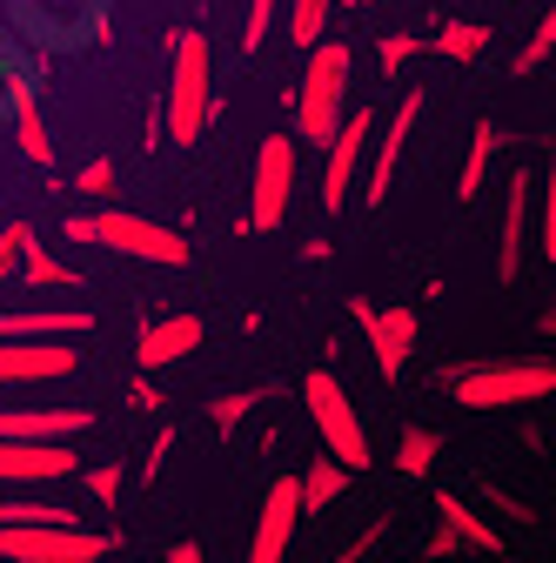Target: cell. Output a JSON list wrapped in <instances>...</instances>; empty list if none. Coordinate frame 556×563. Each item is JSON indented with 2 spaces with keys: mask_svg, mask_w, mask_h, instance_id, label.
I'll list each match as a JSON object with an SVG mask.
<instances>
[{
  "mask_svg": "<svg viewBox=\"0 0 556 563\" xmlns=\"http://www.w3.org/2000/svg\"><path fill=\"white\" fill-rule=\"evenodd\" d=\"M329 8H335V0H296V8H289V41L296 47H315L322 27H329Z\"/></svg>",
  "mask_w": 556,
  "mask_h": 563,
  "instance_id": "obj_27",
  "label": "cell"
},
{
  "mask_svg": "<svg viewBox=\"0 0 556 563\" xmlns=\"http://www.w3.org/2000/svg\"><path fill=\"white\" fill-rule=\"evenodd\" d=\"M75 450L67 443H21V437H0V483H54V476H75Z\"/></svg>",
  "mask_w": 556,
  "mask_h": 563,
  "instance_id": "obj_13",
  "label": "cell"
},
{
  "mask_svg": "<svg viewBox=\"0 0 556 563\" xmlns=\"http://www.w3.org/2000/svg\"><path fill=\"white\" fill-rule=\"evenodd\" d=\"M275 8H282V0H248V27H242V47H248V54L262 47V34H268V21H275Z\"/></svg>",
  "mask_w": 556,
  "mask_h": 563,
  "instance_id": "obj_34",
  "label": "cell"
},
{
  "mask_svg": "<svg viewBox=\"0 0 556 563\" xmlns=\"http://www.w3.org/2000/svg\"><path fill=\"white\" fill-rule=\"evenodd\" d=\"M376 141V114L369 108H349L335 121V134L322 141V208L329 216H342V208H349V195H356V168H363V148Z\"/></svg>",
  "mask_w": 556,
  "mask_h": 563,
  "instance_id": "obj_7",
  "label": "cell"
},
{
  "mask_svg": "<svg viewBox=\"0 0 556 563\" xmlns=\"http://www.w3.org/2000/svg\"><path fill=\"white\" fill-rule=\"evenodd\" d=\"M476 497H482V504H490L497 517H510V523H536V510H530L523 497H510V489H503V483H482V489H476Z\"/></svg>",
  "mask_w": 556,
  "mask_h": 563,
  "instance_id": "obj_31",
  "label": "cell"
},
{
  "mask_svg": "<svg viewBox=\"0 0 556 563\" xmlns=\"http://www.w3.org/2000/svg\"><path fill=\"white\" fill-rule=\"evenodd\" d=\"M268 402V389H235V396H215L208 402V422H215V437H235L242 430V416H255Z\"/></svg>",
  "mask_w": 556,
  "mask_h": 563,
  "instance_id": "obj_25",
  "label": "cell"
},
{
  "mask_svg": "<svg viewBox=\"0 0 556 563\" xmlns=\"http://www.w3.org/2000/svg\"><path fill=\"white\" fill-rule=\"evenodd\" d=\"M88 409H0V437H21V443H67L88 430Z\"/></svg>",
  "mask_w": 556,
  "mask_h": 563,
  "instance_id": "obj_16",
  "label": "cell"
},
{
  "mask_svg": "<svg viewBox=\"0 0 556 563\" xmlns=\"http://www.w3.org/2000/svg\"><path fill=\"white\" fill-rule=\"evenodd\" d=\"M127 409H142V416H148V409H162V389H155V383L142 376V383H134V389H127Z\"/></svg>",
  "mask_w": 556,
  "mask_h": 563,
  "instance_id": "obj_38",
  "label": "cell"
},
{
  "mask_svg": "<svg viewBox=\"0 0 556 563\" xmlns=\"http://www.w3.org/2000/svg\"><path fill=\"white\" fill-rule=\"evenodd\" d=\"M8 101H14V134H21V155L34 168H54V141H47V121H41V101L21 75H8Z\"/></svg>",
  "mask_w": 556,
  "mask_h": 563,
  "instance_id": "obj_19",
  "label": "cell"
},
{
  "mask_svg": "<svg viewBox=\"0 0 556 563\" xmlns=\"http://www.w3.org/2000/svg\"><path fill=\"white\" fill-rule=\"evenodd\" d=\"M335 8H363V0H335Z\"/></svg>",
  "mask_w": 556,
  "mask_h": 563,
  "instance_id": "obj_41",
  "label": "cell"
},
{
  "mask_svg": "<svg viewBox=\"0 0 556 563\" xmlns=\"http://www.w3.org/2000/svg\"><path fill=\"white\" fill-rule=\"evenodd\" d=\"M436 456H443V437H436V430H423V422H409L402 443H396V470H402V476H430V470H436Z\"/></svg>",
  "mask_w": 556,
  "mask_h": 563,
  "instance_id": "obj_23",
  "label": "cell"
},
{
  "mask_svg": "<svg viewBox=\"0 0 556 563\" xmlns=\"http://www.w3.org/2000/svg\"><path fill=\"white\" fill-rule=\"evenodd\" d=\"M302 402H309V422H315L322 450H329L335 463H349V470L363 476V470H369V437H363V416H356L349 389H342L329 369H309V383H302Z\"/></svg>",
  "mask_w": 556,
  "mask_h": 563,
  "instance_id": "obj_5",
  "label": "cell"
},
{
  "mask_svg": "<svg viewBox=\"0 0 556 563\" xmlns=\"http://www.w3.org/2000/svg\"><path fill=\"white\" fill-rule=\"evenodd\" d=\"M67 242H94V249H114V255H134V262H155V268H188V235L181 229H162L148 216H127V208H94V216H75L60 222Z\"/></svg>",
  "mask_w": 556,
  "mask_h": 563,
  "instance_id": "obj_1",
  "label": "cell"
},
{
  "mask_svg": "<svg viewBox=\"0 0 556 563\" xmlns=\"http://www.w3.org/2000/svg\"><path fill=\"white\" fill-rule=\"evenodd\" d=\"M482 47H490V27H482V21H443L436 27V54L443 60H482Z\"/></svg>",
  "mask_w": 556,
  "mask_h": 563,
  "instance_id": "obj_24",
  "label": "cell"
},
{
  "mask_svg": "<svg viewBox=\"0 0 556 563\" xmlns=\"http://www.w3.org/2000/svg\"><path fill=\"white\" fill-rule=\"evenodd\" d=\"M349 476H356V470H349V463H335L329 450H322V456H309V476H296V483H302V517H322L329 504H342Z\"/></svg>",
  "mask_w": 556,
  "mask_h": 563,
  "instance_id": "obj_20",
  "label": "cell"
},
{
  "mask_svg": "<svg viewBox=\"0 0 556 563\" xmlns=\"http://www.w3.org/2000/svg\"><path fill=\"white\" fill-rule=\"evenodd\" d=\"M456 402L463 409H523V402H543L556 396V363L543 356H516V363H469L449 376Z\"/></svg>",
  "mask_w": 556,
  "mask_h": 563,
  "instance_id": "obj_4",
  "label": "cell"
},
{
  "mask_svg": "<svg viewBox=\"0 0 556 563\" xmlns=\"http://www.w3.org/2000/svg\"><path fill=\"white\" fill-rule=\"evenodd\" d=\"M549 54H556V8H543V14H536V27H530V41H523V54H516L510 75H536Z\"/></svg>",
  "mask_w": 556,
  "mask_h": 563,
  "instance_id": "obj_26",
  "label": "cell"
},
{
  "mask_svg": "<svg viewBox=\"0 0 556 563\" xmlns=\"http://www.w3.org/2000/svg\"><path fill=\"white\" fill-rule=\"evenodd\" d=\"M415 54H423V41H415V34H382V41H376V60L389 67V75H396V67H409Z\"/></svg>",
  "mask_w": 556,
  "mask_h": 563,
  "instance_id": "obj_32",
  "label": "cell"
},
{
  "mask_svg": "<svg viewBox=\"0 0 556 563\" xmlns=\"http://www.w3.org/2000/svg\"><path fill=\"white\" fill-rule=\"evenodd\" d=\"M289 195H296V134H268L262 148H255V201H248V229H255V235L282 229Z\"/></svg>",
  "mask_w": 556,
  "mask_h": 563,
  "instance_id": "obj_8",
  "label": "cell"
},
{
  "mask_svg": "<svg viewBox=\"0 0 556 563\" xmlns=\"http://www.w3.org/2000/svg\"><path fill=\"white\" fill-rule=\"evenodd\" d=\"M34 229L27 222H8L0 229V289H8V282H21V242H27Z\"/></svg>",
  "mask_w": 556,
  "mask_h": 563,
  "instance_id": "obj_29",
  "label": "cell"
},
{
  "mask_svg": "<svg viewBox=\"0 0 556 563\" xmlns=\"http://www.w3.org/2000/svg\"><path fill=\"white\" fill-rule=\"evenodd\" d=\"M349 67H356V54L342 41H315L309 47V75L296 88V134L309 141V148H322V141L335 134V121L349 114Z\"/></svg>",
  "mask_w": 556,
  "mask_h": 563,
  "instance_id": "obj_3",
  "label": "cell"
},
{
  "mask_svg": "<svg viewBox=\"0 0 556 563\" xmlns=\"http://www.w3.org/2000/svg\"><path fill=\"white\" fill-rule=\"evenodd\" d=\"M543 255L556 262V162L543 168Z\"/></svg>",
  "mask_w": 556,
  "mask_h": 563,
  "instance_id": "obj_33",
  "label": "cell"
},
{
  "mask_svg": "<svg viewBox=\"0 0 556 563\" xmlns=\"http://www.w3.org/2000/svg\"><path fill=\"white\" fill-rule=\"evenodd\" d=\"M549 335H556V289H549Z\"/></svg>",
  "mask_w": 556,
  "mask_h": 563,
  "instance_id": "obj_40",
  "label": "cell"
},
{
  "mask_svg": "<svg viewBox=\"0 0 556 563\" xmlns=\"http://www.w3.org/2000/svg\"><path fill=\"white\" fill-rule=\"evenodd\" d=\"M436 517L463 537V550H476V556H510V543H503V530L490 523V517H482L469 497H463V489H436Z\"/></svg>",
  "mask_w": 556,
  "mask_h": 563,
  "instance_id": "obj_17",
  "label": "cell"
},
{
  "mask_svg": "<svg viewBox=\"0 0 556 563\" xmlns=\"http://www.w3.org/2000/svg\"><path fill=\"white\" fill-rule=\"evenodd\" d=\"M349 316L363 322V335H369V349H376V369L396 383V376L409 369V356H415V335H423V329H415V309H369V302L356 296Z\"/></svg>",
  "mask_w": 556,
  "mask_h": 563,
  "instance_id": "obj_11",
  "label": "cell"
},
{
  "mask_svg": "<svg viewBox=\"0 0 556 563\" xmlns=\"http://www.w3.org/2000/svg\"><path fill=\"white\" fill-rule=\"evenodd\" d=\"M121 537L114 530H81V523H21L0 530V556L8 563H101Z\"/></svg>",
  "mask_w": 556,
  "mask_h": 563,
  "instance_id": "obj_6",
  "label": "cell"
},
{
  "mask_svg": "<svg viewBox=\"0 0 556 563\" xmlns=\"http://www.w3.org/2000/svg\"><path fill=\"white\" fill-rule=\"evenodd\" d=\"M81 356H75V342H0V383H60V376H75Z\"/></svg>",
  "mask_w": 556,
  "mask_h": 563,
  "instance_id": "obj_12",
  "label": "cell"
},
{
  "mask_svg": "<svg viewBox=\"0 0 556 563\" xmlns=\"http://www.w3.org/2000/svg\"><path fill=\"white\" fill-rule=\"evenodd\" d=\"M175 67H168V141L175 148H194L208 114H215V81H208V67H215V54H208V34L181 27L168 41Z\"/></svg>",
  "mask_w": 556,
  "mask_h": 563,
  "instance_id": "obj_2",
  "label": "cell"
},
{
  "mask_svg": "<svg viewBox=\"0 0 556 563\" xmlns=\"http://www.w3.org/2000/svg\"><path fill=\"white\" fill-rule=\"evenodd\" d=\"M302 530V483L296 476H275L268 497H262V517H255V543H248V563H282L289 543Z\"/></svg>",
  "mask_w": 556,
  "mask_h": 563,
  "instance_id": "obj_9",
  "label": "cell"
},
{
  "mask_svg": "<svg viewBox=\"0 0 556 563\" xmlns=\"http://www.w3.org/2000/svg\"><path fill=\"white\" fill-rule=\"evenodd\" d=\"M530 195H536V175H510V195H503V229H497V275L503 282H523V229H530Z\"/></svg>",
  "mask_w": 556,
  "mask_h": 563,
  "instance_id": "obj_14",
  "label": "cell"
},
{
  "mask_svg": "<svg viewBox=\"0 0 556 563\" xmlns=\"http://www.w3.org/2000/svg\"><path fill=\"white\" fill-rule=\"evenodd\" d=\"M201 335H208V329H201V316H162V322H148V329H142L134 356H142V369H168V363L194 356Z\"/></svg>",
  "mask_w": 556,
  "mask_h": 563,
  "instance_id": "obj_15",
  "label": "cell"
},
{
  "mask_svg": "<svg viewBox=\"0 0 556 563\" xmlns=\"http://www.w3.org/2000/svg\"><path fill=\"white\" fill-rule=\"evenodd\" d=\"M21 282H34V289H81L88 275H75L54 249H41V242L27 235V242H21Z\"/></svg>",
  "mask_w": 556,
  "mask_h": 563,
  "instance_id": "obj_22",
  "label": "cell"
},
{
  "mask_svg": "<svg viewBox=\"0 0 556 563\" xmlns=\"http://www.w3.org/2000/svg\"><path fill=\"white\" fill-rule=\"evenodd\" d=\"M415 121H423V88H409V95L396 101V114L382 121V134H376V162H369V181H363V201H369V208H382V201H389V188H396V168H402V148H409Z\"/></svg>",
  "mask_w": 556,
  "mask_h": 563,
  "instance_id": "obj_10",
  "label": "cell"
},
{
  "mask_svg": "<svg viewBox=\"0 0 556 563\" xmlns=\"http://www.w3.org/2000/svg\"><path fill=\"white\" fill-rule=\"evenodd\" d=\"M168 443H175V430H162V437L148 443V463H142V483H155V476H162V463H168Z\"/></svg>",
  "mask_w": 556,
  "mask_h": 563,
  "instance_id": "obj_37",
  "label": "cell"
},
{
  "mask_svg": "<svg viewBox=\"0 0 556 563\" xmlns=\"http://www.w3.org/2000/svg\"><path fill=\"white\" fill-rule=\"evenodd\" d=\"M75 188H81V195H94V201H101V195H114V162H101V155H94V162L75 175Z\"/></svg>",
  "mask_w": 556,
  "mask_h": 563,
  "instance_id": "obj_35",
  "label": "cell"
},
{
  "mask_svg": "<svg viewBox=\"0 0 556 563\" xmlns=\"http://www.w3.org/2000/svg\"><path fill=\"white\" fill-rule=\"evenodd\" d=\"M382 537H389V517H369V523H363V530H356L349 543H342V550H335L329 563H369V556L382 550Z\"/></svg>",
  "mask_w": 556,
  "mask_h": 563,
  "instance_id": "obj_28",
  "label": "cell"
},
{
  "mask_svg": "<svg viewBox=\"0 0 556 563\" xmlns=\"http://www.w3.org/2000/svg\"><path fill=\"white\" fill-rule=\"evenodd\" d=\"M168 563H201V550H194V543H175V550H168Z\"/></svg>",
  "mask_w": 556,
  "mask_h": 563,
  "instance_id": "obj_39",
  "label": "cell"
},
{
  "mask_svg": "<svg viewBox=\"0 0 556 563\" xmlns=\"http://www.w3.org/2000/svg\"><path fill=\"white\" fill-rule=\"evenodd\" d=\"M497 148H503V134H497V121H476V128H469V162H463V175H456V201H476L482 188H490Z\"/></svg>",
  "mask_w": 556,
  "mask_h": 563,
  "instance_id": "obj_21",
  "label": "cell"
},
{
  "mask_svg": "<svg viewBox=\"0 0 556 563\" xmlns=\"http://www.w3.org/2000/svg\"><path fill=\"white\" fill-rule=\"evenodd\" d=\"M121 483H127V470H121V463H94V470H88V497L114 510V504H121Z\"/></svg>",
  "mask_w": 556,
  "mask_h": 563,
  "instance_id": "obj_30",
  "label": "cell"
},
{
  "mask_svg": "<svg viewBox=\"0 0 556 563\" xmlns=\"http://www.w3.org/2000/svg\"><path fill=\"white\" fill-rule=\"evenodd\" d=\"M423 556H463V537H456L449 523H436V530H430V543H423Z\"/></svg>",
  "mask_w": 556,
  "mask_h": 563,
  "instance_id": "obj_36",
  "label": "cell"
},
{
  "mask_svg": "<svg viewBox=\"0 0 556 563\" xmlns=\"http://www.w3.org/2000/svg\"><path fill=\"white\" fill-rule=\"evenodd\" d=\"M94 316L88 309H14L0 316V342H47V335H88Z\"/></svg>",
  "mask_w": 556,
  "mask_h": 563,
  "instance_id": "obj_18",
  "label": "cell"
}]
</instances>
